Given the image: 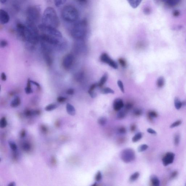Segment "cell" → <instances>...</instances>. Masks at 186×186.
Masks as SVG:
<instances>
[{"instance_id":"obj_1","label":"cell","mask_w":186,"mask_h":186,"mask_svg":"<svg viewBox=\"0 0 186 186\" xmlns=\"http://www.w3.org/2000/svg\"><path fill=\"white\" fill-rule=\"evenodd\" d=\"M42 24L57 29L60 25L59 17L53 8L49 7L45 9L42 17Z\"/></svg>"},{"instance_id":"obj_2","label":"cell","mask_w":186,"mask_h":186,"mask_svg":"<svg viewBox=\"0 0 186 186\" xmlns=\"http://www.w3.org/2000/svg\"><path fill=\"white\" fill-rule=\"evenodd\" d=\"M36 25L26 21L25 30V39L31 44L36 45L40 40L38 28Z\"/></svg>"},{"instance_id":"obj_3","label":"cell","mask_w":186,"mask_h":186,"mask_svg":"<svg viewBox=\"0 0 186 186\" xmlns=\"http://www.w3.org/2000/svg\"><path fill=\"white\" fill-rule=\"evenodd\" d=\"M88 25L87 21L85 19L76 23L71 30L72 36L77 40L82 39L87 33Z\"/></svg>"},{"instance_id":"obj_4","label":"cell","mask_w":186,"mask_h":186,"mask_svg":"<svg viewBox=\"0 0 186 186\" xmlns=\"http://www.w3.org/2000/svg\"><path fill=\"white\" fill-rule=\"evenodd\" d=\"M62 16L64 20L69 23L76 22L79 17V11L76 8L71 5L66 6L62 9Z\"/></svg>"},{"instance_id":"obj_5","label":"cell","mask_w":186,"mask_h":186,"mask_svg":"<svg viewBox=\"0 0 186 186\" xmlns=\"http://www.w3.org/2000/svg\"><path fill=\"white\" fill-rule=\"evenodd\" d=\"M27 21L36 25L40 20L41 9L37 6L29 7L26 11Z\"/></svg>"},{"instance_id":"obj_6","label":"cell","mask_w":186,"mask_h":186,"mask_svg":"<svg viewBox=\"0 0 186 186\" xmlns=\"http://www.w3.org/2000/svg\"><path fill=\"white\" fill-rule=\"evenodd\" d=\"M38 29L43 34L48 35L59 39L63 38L62 33L55 28L45 26L42 24L38 26Z\"/></svg>"},{"instance_id":"obj_7","label":"cell","mask_w":186,"mask_h":186,"mask_svg":"<svg viewBox=\"0 0 186 186\" xmlns=\"http://www.w3.org/2000/svg\"><path fill=\"white\" fill-rule=\"evenodd\" d=\"M61 39H62L57 38L43 33L40 35V40L41 41L46 43L50 46H60Z\"/></svg>"},{"instance_id":"obj_8","label":"cell","mask_w":186,"mask_h":186,"mask_svg":"<svg viewBox=\"0 0 186 186\" xmlns=\"http://www.w3.org/2000/svg\"><path fill=\"white\" fill-rule=\"evenodd\" d=\"M120 157L124 163H131L135 160V153L132 149L126 148L121 153Z\"/></svg>"},{"instance_id":"obj_9","label":"cell","mask_w":186,"mask_h":186,"mask_svg":"<svg viewBox=\"0 0 186 186\" xmlns=\"http://www.w3.org/2000/svg\"><path fill=\"white\" fill-rule=\"evenodd\" d=\"M100 60L103 63L107 64L110 67L113 68L117 69L118 68V64L115 61L111 59L107 53H103L100 56Z\"/></svg>"},{"instance_id":"obj_10","label":"cell","mask_w":186,"mask_h":186,"mask_svg":"<svg viewBox=\"0 0 186 186\" xmlns=\"http://www.w3.org/2000/svg\"><path fill=\"white\" fill-rule=\"evenodd\" d=\"M74 56L71 54H68L64 58L63 60V66L66 70L71 68L74 62Z\"/></svg>"},{"instance_id":"obj_11","label":"cell","mask_w":186,"mask_h":186,"mask_svg":"<svg viewBox=\"0 0 186 186\" xmlns=\"http://www.w3.org/2000/svg\"><path fill=\"white\" fill-rule=\"evenodd\" d=\"M175 155L172 152H168L162 159V161L165 166H167L172 164L175 159Z\"/></svg>"},{"instance_id":"obj_12","label":"cell","mask_w":186,"mask_h":186,"mask_svg":"<svg viewBox=\"0 0 186 186\" xmlns=\"http://www.w3.org/2000/svg\"><path fill=\"white\" fill-rule=\"evenodd\" d=\"M10 17L8 13L2 9L0 11V22L3 25L6 24L9 22Z\"/></svg>"},{"instance_id":"obj_13","label":"cell","mask_w":186,"mask_h":186,"mask_svg":"<svg viewBox=\"0 0 186 186\" xmlns=\"http://www.w3.org/2000/svg\"><path fill=\"white\" fill-rule=\"evenodd\" d=\"M44 52L43 53V58L46 64L48 66H51L52 64L53 61L52 58L50 55V50L43 49Z\"/></svg>"},{"instance_id":"obj_14","label":"cell","mask_w":186,"mask_h":186,"mask_svg":"<svg viewBox=\"0 0 186 186\" xmlns=\"http://www.w3.org/2000/svg\"><path fill=\"white\" fill-rule=\"evenodd\" d=\"M124 106L123 100L120 98H117L114 100L113 103V108L115 111H120Z\"/></svg>"},{"instance_id":"obj_15","label":"cell","mask_w":186,"mask_h":186,"mask_svg":"<svg viewBox=\"0 0 186 186\" xmlns=\"http://www.w3.org/2000/svg\"><path fill=\"white\" fill-rule=\"evenodd\" d=\"M66 110L68 114L71 116H74L76 114L75 108L70 103L67 104L66 105Z\"/></svg>"},{"instance_id":"obj_16","label":"cell","mask_w":186,"mask_h":186,"mask_svg":"<svg viewBox=\"0 0 186 186\" xmlns=\"http://www.w3.org/2000/svg\"><path fill=\"white\" fill-rule=\"evenodd\" d=\"M142 1V0H127L130 6L134 9L137 8L141 3Z\"/></svg>"},{"instance_id":"obj_17","label":"cell","mask_w":186,"mask_h":186,"mask_svg":"<svg viewBox=\"0 0 186 186\" xmlns=\"http://www.w3.org/2000/svg\"><path fill=\"white\" fill-rule=\"evenodd\" d=\"M108 74L107 72H106L104 74V75L101 78L99 83H98V87H102L105 84L107 80L108 79Z\"/></svg>"},{"instance_id":"obj_18","label":"cell","mask_w":186,"mask_h":186,"mask_svg":"<svg viewBox=\"0 0 186 186\" xmlns=\"http://www.w3.org/2000/svg\"><path fill=\"white\" fill-rule=\"evenodd\" d=\"M21 103V100L19 97H16L13 100L10 104V106L13 108H15L19 106Z\"/></svg>"},{"instance_id":"obj_19","label":"cell","mask_w":186,"mask_h":186,"mask_svg":"<svg viewBox=\"0 0 186 186\" xmlns=\"http://www.w3.org/2000/svg\"><path fill=\"white\" fill-rule=\"evenodd\" d=\"M151 183L154 186H159L160 185V181L157 177L152 175L151 177Z\"/></svg>"},{"instance_id":"obj_20","label":"cell","mask_w":186,"mask_h":186,"mask_svg":"<svg viewBox=\"0 0 186 186\" xmlns=\"http://www.w3.org/2000/svg\"><path fill=\"white\" fill-rule=\"evenodd\" d=\"M31 80L30 79L28 80L27 87L25 89V91L26 94H30L33 92L31 86Z\"/></svg>"},{"instance_id":"obj_21","label":"cell","mask_w":186,"mask_h":186,"mask_svg":"<svg viewBox=\"0 0 186 186\" xmlns=\"http://www.w3.org/2000/svg\"><path fill=\"white\" fill-rule=\"evenodd\" d=\"M127 111L126 109L122 110L117 115V119L118 120H121L124 119L127 115Z\"/></svg>"},{"instance_id":"obj_22","label":"cell","mask_w":186,"mask_h":186,"mask_svg":"<svg viewBox=\"0 0 186 186\" xmlns=\"http://www.w3.org/2000/svg\"><path fill=\"white\" fill-rule=\"evenodd\" d=\"M58 107V105L55 104H50L45 107V110L46 111H51L56 109Z\"/></svg>"},{"instance_id":"obj_23","label":"cell","mask_w":186,"mask_h":186,"mask_svg":"<svg viewBox=\"0 0 186 186\" xmlns=\"http://www.w3.org/2000/svg\"><path fill=\"white\" fill-rule=\"evenodd\" d=\"M165 81L164 77H159L157 81V86L159 88L163 87L165 84Z\"/></svg>"},{"instance_id":"obj_24","label":"cell","mask_w":186,"mask_h":186,"mask_svg":"<svg viewBox=\"0 0 186 186\" xmlns=\"http://www.w3.org/2000/svg\"><path fill=\"white\" fill-rule=\"evenodd\" d=\"M181 0H167V5L171 7L177 6L180 2Z\"/></svg>"},{"instance_id":"obj_25","label":"cell","mask_w":186,"mask_h":186,"mask_svg":"<svg viewBox=\"0 0 186 186\" xmlns=\"http://www.w3.org/2000/svg\"><path fill=\"white\" fill-rule=\"evenodd\" d=\"M157 116L158 114L156 112L153 111H151L148 112V117L150 120H152L153 118H157Z\"/></svg>"},{"instance_id":"obj_26","label":"cell","mask_w":186,"mask_h":186,"mask_svg":"<svg viewBox=\"0 0 186 186\" xmlns=\"http://www.w3.org/2000/svg\"><path fill=\"white\" fill-rule=\"evenodd\" d=\"M174 103H175V106L176 109H180L182 106L183 105V103L181 102L180 100L177 98H176L174 100Z\"/></svg>"},{"instance_id":"obj_27","label":"cell","mask_w":186,"mask_h":186,"mask_svg":"<svg viewBox=\"0 0 186 186\" xmlns=\"http://www.w3.org/2000/svg\"><path fill=\"white\" fill-rule=\"evenodd\" d=\"M101 92L102 94H114L115 93V92L110 88L106 87L102 89L101 91Z\"/></svg>"},{"instance_id":"obj_28","label":"cell","mask_w":186,"mask_h":186,"mask_svg":"<svg viewBox=\"0 0 186 186\" xmlns=\"http://www.w3.org/2000/svg\"><path fill=\"white\" fill-rule=\"evenodd\" d=\"M143 137V134L141 132H139L134 136L132 139V141L134 143L139 141Z\"/></svg>"},{"instance_id":"obj_29","label":"cell","mask_w":186,"mask_h":186,"mask_svg":"<svg viewBox=\"0 0 186 186\" xmlns=\"http://www.w3.org/2000/svg\"><path fill=\"white\" fill-rule=\"evenodd\" d=\"M98 122L100 125L104 126L107 123V119L105 117H101L98 119Z\"/></svg>"},{"instance_id":"obj_30","label":"cell","mask_w":186,"mask_h":186,"mask_svg":"<svg viewBox=\"0 0 186 186\" xmlns=\"http://www.w3.org/2000/svg\"><path fill=\"white\" fill-rule=\"evenodd\" d=\"M67 0H54V4L57 7H60L64 5Z\"/></svg>"},{"instance_id":"obj_31","label":"cell","mask_w":186,"mask_h":186,"mask_svg":"<svg viewBox=\"0 0 186 186\" xmlns=\"http://www.w3.org/2000/svg\"><path fill=\"white\" fill-rule=\"evenodd\" d=\"M140 176V173L138 172H136L130 176V180L131 182H134L137 180Z\"/></svg>"},{"instance_id":"obj_32","label":"cell","mask_w":186,"mask_h":186,"mask_svg":"<svg viewBox=\"0 0 186 186\" xmlns=\"http://www.w3.org/2000/svg\"><path fill=\"white\" fill-rule=\"evenodd\" d=\"M7 123L6 118L2 117L0 121V127L2 128H4L7 126Z\"/></svg>"},{"instance_id":"obj_33","label":"cell","mask_w":186,"mask_h":186,"mask_svg":"<svg viewBox=\"0 0 186 186\" xmlns=\"http://www.w3.org/2000/svg\"><path fill=\"white\" fill-rule=\"evenodd\" d=\"M118 62L122 67L125 68L127 66V62H126V60L124 59V58H119L118 59Z\"/></svg>"},{"instance_id":"obj_34","label":"cell","mask_w":186,"mask_h":186,"mask_svg":"<svg viewBox=\"0 0 186 186\" xmlns=\"http://www.w3.org/2000/svg\"><path fill=\"white\" fill-rule=\"evenodd\" d=\"M148 148V146L146 144H142L139 146L138 148V151L139 152H144Z\"/></svg>"},{"instance_id":"obj_35","label":"cell","mask_w":186,"mask_h":186,"mask_svg":"<svg viewBox=\"0 0 186 186\" xmlns=\"http://www.w3.org/2000/svg\"><path fill=\"white\" fill-rule=\"evenodd\" d=\"M180 136L179 134H176L174 137V144L176 146L178 145L180 143Z\"/></svg>"},{"instance_id":"obj_36","label":"cell","mask_w":186,"mask_h":186,"mask_svg":"<svg viewBox=\"0 0 186 186\" xmlns=\"http://www.w3.org/2000/svg\"><path fill=\"white\" fill-rule=\"evenodd\" d=\"M133 113L135 116H139L143 114V111L141 109L136 108L134 110Z\"/></svg>"},{"instance_id":"obj_37","label":"cell","mask_w":186,"mask_h":186,"mask_svg":"<svg viewBox=\"0 0 186 186\" xmlns=\"http://www.w3.org/2000/svg\"><path fill=\"white\" fill-rule=\"evenodd\" d=\"M9 146L11 149L13 150V151H16L17 149V145L14 142L12 141H9Z\"/></svg>"},{"instance_id":"obj_38","label":"cell","mask_w":186,"mask_h":186,"mask_svg":"<svg viewBox=\"0 0 186 186\" xmlns=\"http://www.w3.org/2000/svg\"><path fill=\"white\" fill-rule=\"evenodd\" d=\"M118 133L121 134H125L127 132V130L126 128L123 126H120L118 128L117 130Z\"/></svg>"},{"instance_id":"obj_39","label":"cell","mask_w":186,"mask_h":186,"mask_svg":"<svg viewBox=\"0 0 186 186\" xmlns=\"http://www.w3.org/2000/svg\"><path fill=\"white\" fill-rule=\"evenodd\" d=\"M143 12L145 14L147 15L151 14L152 12L151 8L149 6L145 7L143 9Z\"/></svg>"},{"instance_id":"obj_40","label":"cell","mask_w":186,"mask_h":186,"mask_svg":"<svg viewBox=\"0 0 186 186\" xmlns=\"http://www.w3.org/2000/svg\"><path fill=\"white\" fill-rule=\"evenodd\" d=\"M102 179V174L100 171H98L95 175V179L96 181L99 182Z\"/></svg>"},{"instance_id":"obj_41","label":"cell","mask_w":186,"mask_h":186,"mask_svg":"<svg viewBox=\"0 0 186 186\" xmlns=\"http://www.w3.org/2000/svg\"><path fill=\"white\" fill-rule=\"evenodd\" d=\"M23 148L25 151L28 152L30 151L31 148V145L28 143H24L23 145Z\"/></svg>"},{"instance_id":"obj_42","label":"cell","mask_w":186,"mask_h":186,"mask_svg":"<svg viewBox=\"0 0 186 186\" xmlns=\"http://www.w3.org/2000/svg\"><path fill=\"white\" fill-rule=\"evenodd\" d=\"M182 121L181 120H179L177 121L174 122V123H173L172 125L170 126V128H173L174 127H178L181 124Z\"/></svg>"},{"instance_id":"obj_43","label":"cell","mask_w":186,"mask_h":186,"mask_svg":"<svg viewBox=\"0 0 186 186\" xmlns=\"http://www.w3.org/2000/svg\"><path fill=\"white\" fill-rule=\"evenodd\" d=\"M118 84L122 92L123 93H124L125 90L124 87L123 83V82H122V81L120 80H118Z\"/></svg>"},{"instance_id":"obj_44","label":"cell","mask_w":186,"mask_h":186,"mask_svg":"<svg viewBox=\"0 0 186 186\" xmlns=\"http://www.w3.org/2000/svg\"><path fill=\"white\" fill-rule=\"evenodd\" d=\"M66 100H67V98L62 96H59L57 99V102L59 103H63L66 102Z\"/></svg>"},{"instance_id":"obj_45","label":"cell","mask_w":186,"mask_h":186,"mask_svg":"<svg viewBox=\"0 0 186 186\" xmlns=\"http://www.w3.org/2000/svg\"><path fill=\"white\" fill-rule=\"evenodd\" d=\"M0 45H1V47H5V46H7V45H8L7 41L5 40H2L1 41V44H0Z\"/></svg>"},{"instance_id":"obj_46","label":"cell","mask_w":186,"mask_h":186,"mask_svg":"<svg viewBox=\"0 0 186 186\" xmlns=\"http://www.w3.org/2000/svg\"><path fill=\"white\" fill-rule=\"evenodd\" d=\"M133 106V105L132 103H127L125 106V109L127 111H128V110H131Z\"/></svg>"},{"instance_id":"obj_47","label":"cell","mask_w":186,"mask_h":186,"mask_svg":"<svg viewBox=\"0 0 186 186\" xmlns=\"http://www.w3.org/2000/svg\"><path fill=\"white\" fill-rule=\"evenodd\" d=\"M97 86H98V84L97 83L94 84L92 85L90 89H89L88 92L94 91V90L96 88Z\"/></svg>"},{"instance_id":"obj_48","label":"cell","mask_w":186,"mask_h":186,"mask_svg":"<svg viewBox=\"0 0 186 186\" xmlns=\"http://www.w3.org/2000/svg\"><path fill=\"white\" fill-rule=\"evenodd\" d=\"M180 11L178 10H174L173 12V15L174 17H177L180 15Z\"/></svg>"},{"instance_id":"obj_49","label":"cell","mask_w":186,"mask_h":186,"mask_svg":"<svg viewBox=\"0 0 186 186\" xmlns=\"http://www.w3.org/2000/svg\"><path fill=\"white\" fill-rule=\"evenodd\" d=\"M74 89L70 88L66 91V94L68 95H72L74 94Z\"/></svg>"},{"instance_id":"obj_50","label":"cell","mask_w":186,"mask_h":186,"mask_svg":"<svg viewBox=\"0 0 186 186\" xmlns=\"http://www.w3.org/2000/svg\"><path fill=\"white\" fill-rule=\"evenodd\" d=\"M177 175L178 172L177 171H174V172H172V174H171V176H170V179H175V178L177 176Z\"/></svg>"},{"instance_id":"obj_51","label":"cell","mask_w":186,"mask_h":186,"mask_svg":"<svg viewBox=\"0 0 186 186\" xmlns=\"http://www.w3.org/2000/svg\"><path fill=\"white\" fill-rule=\"evenodd\" d=\"M77 2L82 5H86L88 3V0H76Z\"/></svg>"},{"instance_id":"obj_52","label":"cell","mask_w":186,"mask_h":186,"mask_svg":"<svg viewBox=\"0 0 186 186\" xmlns=\"http://www.w3.org/2000/svg\"><path fill=\"white\" fill-rule=\"evenodd\" d=\"M147 131L149 133L152 134V135H156L157 134L155 130L150 128L148 129Z\"/></svg>"},{"instance_id":"obj_53","label":"cell","mask_w":186,"mask_h":186,"mask_svg":"<svg viewBox=\"0 0 186 186\" xmlns=\"http://www.w3.org/2000/svg\"><path fill=\"white\" fill-rule=\"evenodd\" d=\"M41 129L42 131L44 133H46L48 131L47 128L44 125H42L41 126Z\"/></svg>"},{"instance_id":"obj_54","label":"cell","mask_w":186,"mask_h":186,"mask_svg":"<svg viewBox=\"0 0 186 186\" xmlns=\"http://www.w3.org/2000/svg\"><path fill=\"white\" fill-rule=\"evenodd\" d=\"M136 126L135 124H132L131 127H130V130H131L132 132H135L136 131Z\"/></svg>"},{"instance_id":"obj_55","label":"cell","mask_w":186,"mask_h":186,"mask_svg":"<svg viewBox=\"0 0 186 186\" xmlns=\"http://www.w3.org/2000/svg\"><path fill=\"white\" fill-rule=\"evenodd\" d=\"M1 79L3 81H5L7 80V76L4 72H2L1 75Z\"/></svg>"},{"instance_id":"obj_56","label":"cell","mask_w":186,"mask_h":186,"mask_svg":"<svg viewBox=\"0 0 186 186\" xmlns=\"http://www.w3.org/2000/svg\"><path fill=\"white\" fill-rule=\"evenodd\" d=\"M88 92L91 98H95L97 94L94 91L90 92Z\"/></svg>"},{"instance_id":"obj_57","label":"cell","mask_w":186,"mask_h":186,"mask_svg":"<svg viewBox=\"0 0 186 186\" xmlns=\"http://www.w3.org/2000/svg\"><path fill=\"white\" fill-rule=\"evenodd\" d=\"M26 135V132L25 131V129H23L22 131H21L20 133V136L21 138H24L25 136Z\"/></svg>"},{"instance_id":"obj_58","label":"cell","mask_w":186,"mask_h":186,"mask_svg":"<svg viewBox=\"0 0 186 186\" xmlns=\"http://www.w3.org/2000/svg\"><path fill=\"white\" fill-rule=\"evenodd\" d=\"M31 83L35 85L36 86H37V88H38L40 89L41 88V86L38 83H37V82H34V81H31Z\"/></svg>"},{"instance_id":"obj_59","label":"cell","mask_w":186,"mask_h":186,"mask_svg":"<svg viewBox=\"0 0 186 186\" xmlns=\"http://www.w3.org/2000/svg\"><path fill=\"white\" fill-rule=\"evenodd\" d=\"M8 186H15L16 184L15 182H12L11 183H10L8 185Z\"/></svg>"},{"instance_id":"obj_60","label":"cell","mask_w":186,"mask_h":186,"mask_svg":"<svg viewBox=\"0 0 186 186\" xmlns=\"http://www.w3.org/2000/svg\"><path fill=\"white\" fill-rule=\"evenodd\" d=\"M51 161L52 163H53V164H55L56 160H55V158L53 157Z\"/></svg>"},{"instance_id":"obj_61","label":"cell","mask_w":186,"mask_h":186,"mask_svg":"<svg viewBox=\"0 0 186 186\" xmlns=\"http://www.w3.org/2000/svg\"><path fill=\"white\" fill-rule=\"evenodd\" d=\"M1 3L4 4L6 2L7 0H0Z\"/></svg>"},{"instance_id":"obj_62","label":"cell","mask_w":186,"mask_h":186,"mask_svg":"<svg viewBox=\"0 0 186 186\" xmlns=\"http://www.w3.org/2000/svg\"><path fill=\"white\" fill-rule=\"evenodd\" d=\"M60 123L59 122H57V123H56V126H57L58 127H59L60 126Z\"/></svg>"},{"instance_id":"obj_63","label":"cell","mask_w":186,"mask_h":186,"mask_svg":"<svg viewBox=\"0 0 186 186\" xmlns=\"http://www.w3.org/2000/svg\"></svg>"}]
</instances>
